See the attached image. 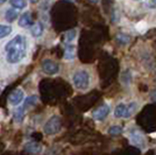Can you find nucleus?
<instances>
[{"mask_svg": "<svg viewBox=\"0 0 156 155\" xmlns=\"http://www.w3.org/2000/svg\"><path fill=\"white\" fill-rule=\"evenodd\" d=\"M6 58L9 63H18L26 56L27 52V41L26 38L22 35L15 36L11 40L5 47Z\"/></svg>", "mask_w": 156, "mask_h": 155, "instance_id": "nucleus-1", "label": "nucleus"}, {"mask_svg": "<svg viewBox=\"0 0 156 155\" xmlns=\"http://www.w3.org/2000/svg\"><path fill=\"white\" fill-rule=\"evenodd\" d=\"M72 81H73V85L77 89H79V90H85L90 85V75L87 74V71L79 70L73 75Z\"/></svg>", "mask_w": 156, "mask_h": 155, "instance_id": "nucleus-2", "label": "nucleus"}, {"mask_svg": "<svg viewBox=\"0 0 156 155\" xmlns=\"http://www.w3.org/2000/svg\"><path fill=\"white\" fill-rule=\"evenodd\" d=\"M62 127V121H61V118L58 116H54L51 117L44 125V133L48 135H52V134H56L61 131Z\"/></svg>", "mask_w": 156, "mask_h": 155, "instance_id": "nucleus-3", "label": "nucleus"}, {"mask_svg": "<svg viewBox=\"0 0 156 155\" xmlns=\"http://www.w3.org/2000/svg\"><path fill=\"white\" fill-rule=\"evenodd\" d=\"M135 107H136L135 103H132L129 105H126L122 103L119 104L114 110V116L117 118H129L133 114V112L135 111Z\"/></svg>", "mask_w": 156, "mask_h": 155, "instance_id": "nucleus-4", "label": "nucleus"}, {"mask_svg": "<svg viewBox=\"0 0 156 155\" xmlns=\"http://www.w3.org/2000/svg\"><path fill=\"white\" fill-rule=\"evenodd\" d=\"M110 111H111L110 106L104 104V105L99 106L98 109H96V110L92 112V117H93L94 120H99V121H100V120H104L105 118L108 116Z\"/></svg>", "mask_w": 156, "mask_h": 155, "instance_id": "nucleus-5", "label": "nucleus"}, {"mask_svg": "<svg viewBox=\"0 0 156 155\" xmlns=\"http://www.w3.org/2000/svg\"><path fill=\"white\" fill-rule=\"evenodd\" d=\"M42 70L44 71L47 75H55L58 71V64L51 59H44L42 62Z\"/></svg>", "mask_w": 156, "mask_h": 155, "instance_id": "nucleus-6", "label": "nucleus"}, {"mask_svg": "<svg viewBox=\"0 0 156 155\" xmlns=\"http://www.w3.org/2000/svg\"><path fill=\"white\" fill-rule=\"evenodd\" d=\"M23 98H25L23 91L20 90V89H16V90H14L11 93V96H9V103L12 104V105H19L23 100Z\"/></svg>", "mask_w": 156, "mask_h": 155, "instance_id": "nucleus-7", "label": "nucleus"}, {"mask_svg": "<svg viewBox=\"0 0 156 155\" xmlns=\"http://www.w3.org/2000/svg\"><path fill=\"white\" fill-rule=\"evenodd\" d=\"M25 150L30 154H40L42 152V146L37 142H27L25 145Z\"/></svg>", "mask_w": 156, "mask_h": 155, "instance_id": "nucleus-8", "label": "nucleus"}, {"mask_svg": "<svg viewBox=\"0 0 156 155\" xmlns=\"http://www.w3.org/2000/svg\"><path fill=\"white\" fill-rule=\"evenodd\" d=\"M30 25H32V16H30V14L29 13L22 14L19 20V26L26 28V27L30 26Z\"/></svg>", "mask_w": 156, "mask_h": 155, "instance_id": "nucleus-9", "label": "nucleus"}, {"mask_svg": "<svg viewBox=\"0 0 156 155\" xmlns=\"http://www.w3.org/2000/svg\"><path fill=\"white\" fill-rule=\"evenodd\" d=\"M42 33H43V26H42L40 22H36L35 25H33V27H32V35L33 36L39 38V36L42 35Z\"/></svg>", "mask_w": 156, "mask_h": 155, "instance_id": "nucleus-10", "label": "nucleus"}, {"mask_svg": "<svg viewBox=\"0 0 156 155\" xmlns=\"http://www.w3.org/2000/svg\"><path fill=\"white\" fill-rule=\"evenodd\" d=\"M5 18H6V20L8 22H13L14 20L18 18V13H16V11H14L13 8H11V9H8L6 12Z\"/></svg>", "mask_w": 156, "mask_h": 155, "instance_id": "nucleus-11", "label": "nucleus"}, {"mask_svg": "<svg viewBox=\"0 0 156 155\" xmlns=\"http://www.w3.org/2000/svg\"><path fill=\"white\" fill-rule=\"evenodd\" d=\"M12 32V28L9 26H5V25H0V39L6 38L7 35H9Z\"/></svg>", "mask_w": 156, "mask_h": 155, "instance_id": "nucleus-12", "label": "nucleus"}, {"mask_svg": "<svg viewBox=\"0 0 156 155\" xmlns=\"http://www.w3.org/2000/svg\"><path fill=\"white\" fill-rule=\"evenodd\" d=\"M11 5L13 7H15V8L21 9V8H25L27 4H26V0H11Z\"/></svg>", "mask_w": 156, "mask_h": 155, "instance_id": "nucleus-13", "label": "nucleus"}, {"mask_svg": "<svg viewBox=\"0 0 156 155\" xmlns=\"http://www.w3.org/2000/svg\"><path fill=\"white\" fill-rule=\"evenodd\" d=\"M117 40L119 43H121V45H126V43H128L129 42V36H127V35H125L122 33H119L117 35Z\"/></svg>", "mask_w": 156, "mask_h": 155, "instance_id": "nucleus-14", "label": "nucleus"}, {"mask_svg": "<svg viewBox=\"0 0 156 155\" xmlns=\"http://www.w3.org/2000/svg\"><path fill=\"white\" fill-rule=\"evenodd\" d=\"M122 132V127L121 126H112L110 129H108V133L111 135H118Z\"/></svg>", "mask_w": 156, "mask_h": 155, "instance_id": "nucleus-15", "label": "nucleus"}, {"mask_svg": "<svg viewBox=\"0 0 156 155\" xmlns=\"http://www.w3.org/2000/svg\"><path fill=\"white\" fill-rule=\"evenodd\" d=\"M23 109L25 107H19L18 110L14 112V116H15V120L16 121H20L22 119V117H23Z\"/></svg>", "mask_w": 156, "mask_h": 155, "instance_id": "nucleus-16", "label": "nucleus"}, {"mask_svg": "<svg viewBox=\"0 0 156 155\" xmlns=\"http://www.w3.org/2000/svg\"><path fill=\"white\" fill-rule=\"evenodd\" d=\"M36 100H37V97L36 96H33V97H29L28 99L26 100V103H25V109H27L29 105H34V104L36 103Z\"/></svg>", "mask_w": 156, "mask_h": 155, "instance_id": "nucleus-17", "label": "nucleus"}, {"mask_svg": "<svg viewBox=\"0 0 156 155\" xmlns=\"http://www.w3.org/2000/svg\"><path fill=\"white\" fill-rule=\"evenodd\" d=\"M150 7H156V0H148Z\"/></svg>", "mask_w": 156, "mask_h": 155, "instance_id": "nucleus-18", "label": "nucleus"}, {"mask_svg": "<svg viewBox=\"0 0 156 155\" xmlns=\"http://www.w3.org/2000/svg\"><path fill=\"white\" fill-rule=\"evenodd\" d=\"M151 99H153V100H156V90L151 93Z\"/></svg>", "mask_w": 156, "mask_h": 155, "instance_id": "nucleus-19", "label": "nucleus"}, {"mask_svg": "<svg viewBox=\"0 0 156 155\" xmlns=\"http://www.w3.org/2000/svg\"><path fill=\"white\" fill-rule=\"evenodd\" d=\"M5 1H6V0H0V4H4Z\"/></svg>", "mask_w": 156, "mask_h": 155, "instance_id": "nucleus-20", "label": "nucleus"}, {"mask_svg": "<svg viewBox=\"0 0 156 155\" xmlns=\"http://www.w3.org/2000/svg\"><path fill=\"white\" fill-rule=\"evenodd\" d=\"M30 1H32V2H37L39 0H30Z\"/></svg>", "mask_w": 156, "mask_h": 155, "instance_id": "nucleus-21", "label": "nucleus"}, {"mask_svg": "<svg viewBox=\"0 0 156 155\" xmlns=\"http://www.w3.org/2000/svg\"><path fill=\"white\" fill-rule=\"evenodd\" d=\"M90 1H92V2H96V1H97V0H90Z\"/></svg>", "mask_w": 156, "mask_h": 155, "instance_id": "nucleus-22", "label": "nucleus"}, {"mask_svg": "<svg viewBox=\"0 0 156 155\" xmlns=\"http://www.w3.org/2000/svg\"><path fill=\"white\" fill-rule=\"evenodd\" d=\"M135 1H139V0H135Z\"/></svg>", "mask_w": 156, "mask_h": 155, "instance_id": "nucleus-23", "label": "nucleus"}, {"mask_svg": "<svg viewBox=\"0 0 156 155\" xmlns=\"http://www.w3.org/2000/svg\"><path fill=\"white\" fill-rule=\"evenodd\" d=\"M0 91H1V90H0Z\"/></svg>", "mask_w": 156, "mask_h": 155, "instance_id": "nucleus-24", "label": "nucleus"}]
</instances>
